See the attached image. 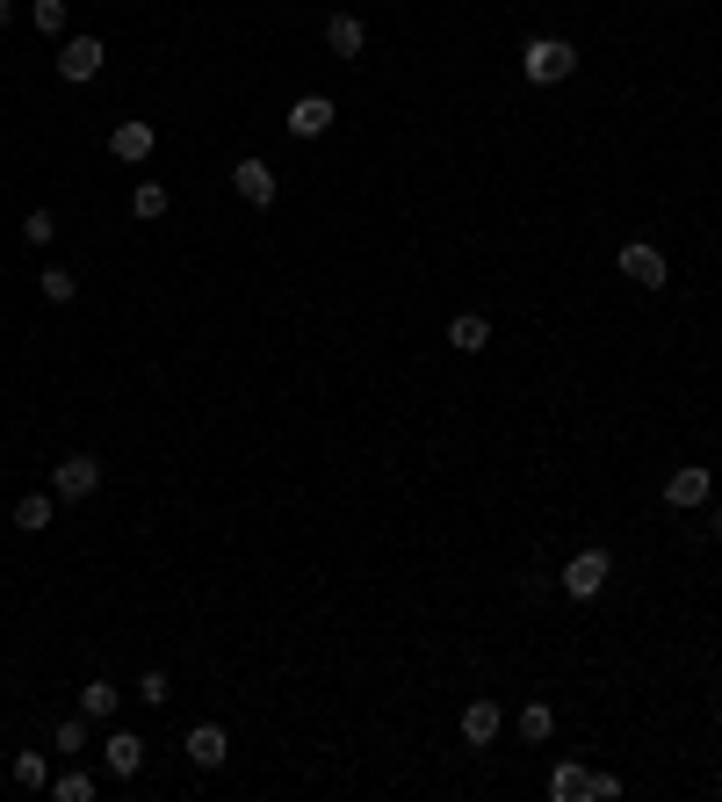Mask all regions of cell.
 Wrapping results in <instances>:
<instances>
[{"instance_id": "16", "label": "cell", "mask_w": 722, "mask_h": 802, "mask_svg": "<svg viewBox=\"0 0 722 802\" xmlns=\"http://www.w3.org/2000/svg\"><path fill=\"white\" fill-rule=\"evenodd\" d=\"M167 181H131V217H138V225H159V217H167Z\"/></svg>"}, {"instance_id": "15", "label": "cell", "mask_w": 722, "mask_h": 802, "mask_svg": "<svg viewBox=\"0 0 722 802\" xmlns=\"http://www.w3.org/2000/svg\"><path fill=\"white\" fill-rule=\"evenodd\" d=\"M116 709H123V687L116 680H87L80 687V715H87V723H109Z\"/></svg>"}, {"instance_id": "23", "label": "cell", "mask_w": 722, "mask_h": 802, "mask_svg": "<svg viewBox=\"0 0 722 802\" xmlns=\"http://www.w3.org/2000/svg\"><path fill=\"white\" fill-rule=\"evenodd\" d=\"M52 752L80 759V752H87V715H66V723H58V731H52Z\"/></svg>"}, {"instance_id": "6", "label": "cell", "mask_w": 722, "mask_h": 802, "mask_svg": "<svg viewBox=\"0 0 722 802\" xmlns=\"http://www.w3.org/2000/svg\"><path fill=\"white\" fill-rule=\"evenodd\" d=\"M621 275L636 282V290H665L672 268H665V253H657L651 239H629V246H621Z\"/></svg>"}, {"instance_id": "1", "label": "cell", "mask_w": 722, "mask_h": 802, "mask_svg": "<svg viewBox=\"0 0 722 802\" xmlns=\"http://www.w3.org/2000/svg\"><path fill=\"white\" fill-rule=\"evenodd\" d=\"M520 72H528L534 88H556V80L578 72V44H564V36H528V44H520Z\"/></svg>"}, {"instance_id": "3", "label": "cell", "mask_w": 722, "mask_h": 802, "mask_svg": "<svg viewBox=\"0 0 722 802\" xmlns=\"http://www.w3.org/2000/svg\"><path fill=\"white\" fill-rule=\"evenodd\" d=\"M52 66H58V80H66V88H80V80H94V72L109 66V44H102V36H66Z\"/></svg>"}, {"instance_id": "27", "label": "cell", "mask_w": 722, "mask_h": 802, "mask_svg": "<svg viewBox=\"0 0 722 802\" xmlns=\"http://www.w3.org/2000/svg\"><path fill=\"white\" fill-rule=\"evenodd\" d=\"M614 795H621L614 773H593V781H585V802H614Z\"/></svg>"}, {"instance_id": "8", "label": "cell", "mask_w": 722, "mask_h": 802, "mask_svg": "<svg viewBox=\"0 0 722 802\" xmlns=\"http://www.w3.org/2000/svg\"><path fill=\"white\" fill-rule=\"evenodd\" d=\"M232 189H239L253 210H268L282 195V181H275V167H268V159H239V167H232Z\"/></svg>"}, {"instance_id": "19", "label": "cell", "mask_w": 722, "mask_h": 802, "mask_svg": "<svg viewBox=\"0 0 722 802\" xmlns=\"http://www.w3.org/2000/svg\"><path fill=\"white\" fill-rule=\"evenodd\" d=\"M44 795H52V802H94V773H87V767H66L52 788H44Z\"/></svg>"}, {"instance_id": "24", "label": "cell", "mask_w": 722, "mask_h": 802, "mask_svg": "<svg viewBox=\"0 0 722 802\" xmlns=\"http://www.w3.org/2000/svg\"><path fill=\"white\" fill-rule=\"evenodd\" d=\"M52 239H58V217H52L44 203H36L30 217H22V246H52Z\"/></svg>"}, {"instance_id": "28", "label": "cell", "mask_w": 722, "mask_h": 802, "mask_svg": "<svg viewBox=\"0 0 722 802\" xmlns=\"http://www.w3.org/2000/svg\"><path fill=\"white\" fill-rule=\"evenodd\" d=\"M708 535H715V542H722V506H708Z\"/></svg>"}, {"instance_id": "17", "label": "cell", "mask_w": 722, "mask_h": 802, "mask_svg": "<svg viewBox=\"0 0 722 802\" xmlns=\"http://www.w3.org/2000/svg\"><path fill=\"white\" fill-rule=\"evenodd\" d=\"M448 348H463V354H484V348H492V318H484V312H463L455 326H448Z\"/></svg>"}, {"instance_id": "9", "label": "cell", "mask_w": 722, "mask_h": 802, "mask_svg": "<svg viewBox=\"0 0 722 802\" xmlns=\"http://www.w3.org/2000/svg\"><path fill=\"white\" fill-rule=\"evenodd\" d=\"M506 731V709H499V701H492V694H477V701H470V709H463V745H492V737H499Z\"/></svg>"}, {"instance_id": "22", "label": "cell", "mask_w": 722, "mask_h": 802, "mask_svg": "<svg viewBox=\"0 0 722 802\" xmlns=\"http://www.w3.org/2000/svg\"><path fill=\"white\" fill-rule=\"evenodd\" d=\"M36 290H44V304H72V297H80L72 268H44V275H36Z\"/></svg>"}, {"instance_id": "30", "label": "cell", "mask_w": 722, "mask_h": 802, "mask_svg": "<svg viewBox=\"0 0 722 802\" xmlns=\"http://www.w3.org/2000/svg\"><path fill=\"white\" fill-rule=\"evenodd\" d=\"M715 715H722V701H715Z\"/></svg>"}, {"instance_id": "12", "label": "cell", "mask_w": 722, "mask_h": 802, "mask_svg": "<svg viewBox=\"0 0 722 802\" xmlns=\"http://www.w3.org/2000/svg\"><path fill=\"white\" fill-rule=\"evenodd\" d=\"M224 759H232V737L217 731V723H195L189 731V767H203V773H217Z\"/></svg>"}, {"instance_id": "25", "label": "cell", "mask_w": 722, "mask_h": 802, "mask_svg": "<svg viewBox=\"0 0 722 802\" xmlns=\"http://www.w3.org/2000/svg\"><path fill=\"white\" fill-rule=\"evenodd\" d=\"M30 22L44 36H66V0H30Z\"/></svg>"}, {"instance_id": "10", "label": "cell", "mask_w": 722, "mask_h": 802, "mask_svg": "<svg viewBox=\"0 0 722 802\" xmlns=\"http://www.w3.org/2000/svg\"><path fill=\"white\" fill-rule=\"evenodd\" d=\"M665 506H708V463H679V471L665 477Z\"/></svg>"}, {"instance_id": "2", "label": "cell", "mask_w": 722, "mask_h": 802, "mask_svg": "<svg viewBox=\"0 0 722 802\" xmlns=\"http://www.w3.org/2000/svg\"><path fill=\"white\" fill-rule=\"evenodd\" d=\"M607 578H614V557H607L600 542H593V550H578V557L564 564V578H556V586H564V600H600V594H607Z\"/></svg>"}, {"instance_id": "5", "label": "cell", "mask_w": 722, "mask_h": 802, "mask_svg": "<svg viewBox=\"0 0 722 802\" xmlns=\"http://www.w3.org/2000/svg\"><path fill=\"white\" fill-rule=\"evenodd\" d=\"M332 116H340V109H332V94H296V102H290V116H282V131H290V138L304 145V138H326V131H332Z\"/></svg>"}, {"instance_id": "29", "label": "cell", "mask_w": 722, "mask_h": 802, "mask_svg": "<svg viewBox=\"0 0 722 802\" xmlns=\"http://www.w3.org/2000/svg\"><path fill=\"white\" fill-rule=\"evenodd\" d=\"M8 22H15V0H0V30H8Z\"/></svg>"}, {"instance_id": "26", "label": "cell", "mask_w": 722, "mask_h": 802, "mask_svg": "<svg viewBox=\"0 0 722 802\" xmlns=\"http://www.w3.org/2000/svg\"><path fill=\"white\" fill-rule=\"evenodd\" d=\"M138 701H145V709H167V701H173V680L159 673V665H153V673L138 680Z\"/></svg>"}, {"instance_id": "20", "label": "cell", "mask_w": 722, "mask_h": 802, "mask_svg": "<svg viewBox=\"0 0 722 802\" xmlns=\"http://www.w3.org/2000/svg\"><path fill=\"white\" fill-rule=\"evenodd\" d=\"M585 781H593V767H578V759H564V767L550 773V795H556V802H585Z\"/></svg>"}, {"instance_id": "14", "label": "cell", "mask_w": 722, "mask_h": 802, "mask_svg": "<svg viewBox=\"0 0 722 802\" xmlns=\"http://www.w3.org/2000/svg\"><path fill=\"white\" fill-rule=\"evenodd\" d=\"M361 44H369L361 15H326V52L332 58H361Z\"/></svg>"}, {"instance_id": "7", "label": "cell", "mask_w": 722, "mask_h": 802, "mask_svg": "<svg viewBox=\"0 0 722 802\" xmlns=\"http://www.w3.org/2000/svg\"><path fill=\"white\" fill-rule=\"evenodd\" d=\"M153 145H159V131L145 116H123L116 131H109V153H116L123 167H145V159H153Z\"/></svg>"}, {"instance_id": "11", "label": "cell", "mask_w": 722, "mask_h": 802, "mask_svg": "<svg viewBox=\"0 0 722 802\" xmlns=\"http://www.w3.org/2000/svg\"><path fill=\"white\" fill-rule=\"evenodd\" d=\"M102 767L116 773V781H131V773L145 767V737H138V731H109V745H102Z\"/></svg>"}, {"instance_id": "21", "label": "cell", "mask_w": 722, "mask_h": 802, "mask_svg": "<svg viewBox=\"0 0 722 802\" xmlns=\"http://www.w3.org/2000/svg\"><path fill=\"white\" fill-rule=\"evenodd\" d=\"M15 788H30V795H44V788H52V767H44V752H15Z\"/></svg>"}, {"instance_id": "13", "label": "cell", "mask_w": 722, "mask_h": 802, "mask_svg": "<svg viewBox=\"0 0 722 802\" xmlns=\"http://www.w3.org/2000/svg\"><path fill=\"white\" fill-rule=\"evenodd\" d=\"M52 521H58V492H22L15 499V528L22 535H44Z\"/></svg>"}, {"instance_id": "18", "label": "cell", "mask_w": 722, "mask_h": 802, "mask_svg": "<svg viewBox=\"0 0 722 802\" xmlns=\"http://www.w3.org/2000/svg\"><path fill=\"white\" fill-rule=\"evenodd\" d=\"M514 731L528 737V745H550V737H556V709H550V701H528V709L514 715Z\"/></svg>"}, {"instance_id": "4", "label": "cell", "mask_w": 722, "mask_h": 802, "mask_svg": "<svg viewBox=\"0 0 722 802\" xmlns=\"http://www.w3.org/2000/svg\"><path fill=\"white\" fill-rule=\"evenodd\" d=\"M52 492H58L66 506L94 499V492H102V455H66V463L52 471Z\"/></svg>"}]
</instances>
